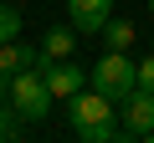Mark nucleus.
Instances as JSON below:
<instances>
[{
  "mask_svg": "<svg viewBox=\"0 0 154 143\" xmlns=\"http://www.w3.org/2000/svg\"><path fill=\"white\" fill-rule=\"evenodd\" d=\"M88 82H93L103 97L123 102V97L139 87V61H128V51H103V56L93 61V72H88Z\"/></svg>",
  "mask_w": 154,
  "mask_h": 143,
  "instance_id": "1",
  "label": "nucleus"
},
{
  "mask_svg": "<svg viewBox=\"0 0 154 143\" xmlns=\"http://www.w3.org/2000/svg\"><path fill=\"white\" fill-rule=\"evenodd\" d=\"M51 87H46V77H41V66H31V72H16L11 77V107L26 118V123H41L46 112H51Z\"/></svg>",
  "mask_w": 154,
  "mask_h": 143,
  "instance_id": "2",
  "label": "nucleus"
},
{
  "mask_svg": "<svg viewBox=\"0 0 154 143\" xmlns=\"http://www.w3.org/2000/svg\"><path fill=\"white\" fill-rule=\"evenodd\" d=\"M113 97H103L98 87L93 92H77V97H67V123H72V133H88V128H103V123H113Z\"/></svg>",
  "mask_w": 154,
  "mask_h": 143,
  "instance_id": "3",
  "label": "nucleus"
},
{
  "mask_svg": "<svg viewBox=\"0 0 154 143\" xmlns=\"http://www.w3.org/2000/svg\"><path fill=\"white\" fill-rule=\"evenodd\" d=\"M118 123H123V138H149L154 128V92L149 87H134L118 107Z\"/></svg>",
  "mask_w": 154,
  "mask_h": 143,
  "instance_id": "4",
  "label": "nucleus"
},
{
  "mask_svg": "<svg viewBox=\"0 0 154 143\" xmlns=\"http://www.w3.org/2000/svg\"><path fill=\"white\" fill-rule=\"evenodd\" d=\"M41 77H46L51 97H62V102L77 97V92L88 87V72H82V66H72V56H67V61H46V56H41Z\"/></svg>",
  "mask_w": 154,
  "mask_h": 143,
  "instance_id": "5",
  "label": "nucleus"
},
{
  "mask_svg": "<svg viewBox=\"0 0 154 143\" xmlns=\"http://www.w3.org/2000/svg\"><path fill=\"white\" fill-rule=\"evenodd\" d=\"M108 16H113V0H67V21L77 31H103Z\"/></svg>",
  "mask_w": 154,
  "mask_h": 143,
  "instance_id": "6",
  "label": "nucleus"
},
{
  "mask_svg": "<svg viewBox=\"0 0 154 143\" xmlns=\"http://www.w3.org/2000/svg\"><path fill=\"white\" fill-rule=\"evenodd\" d=\"M31 66H41V46H26L21 36L16 41H0V72H5V77L31 72Z\"/></svg>",
  "mask_w": 154,
  "mask_h": 143,
  "instance_id": "7",
  "label": "nucleus"
},
{
  "mask_svg": "<svg viewBox=\"0 0 154 143\" xmlns=\"http://www.w3.org/2000/svg\"><path fill=\"white\" fill-rule=\"evenodd\" d=\"M72 51H77V26H72V21H67V26H51V31L41 36V56H46V61H67Z\"/></svg>",
  "mask_w": 154,
  "mask_h": 143,
  "instance_id": "8",
  "label": "nucleus"
},
{
  "mask_svg": "<svg viewBox=\"0 0 154 143\" xmlns=\"http://www.w3.org/2000/svg\"><path fill=\"white\" fill-rule=\"evenodd\" d=\"M98 36H103V46H108V51H128V46H134V26H128V21H118V16H108Z\"/></svg>",
  "mask_w": 154,
  "mask_h": 143,
  "instance_id": "9",
  "label": "nucleus"
},
{
  "mask_svg": "<svg viewBox=\"0 0 154 143\" xmlns=\"http://www.w3.org/2000/svg\"><path fill=\"white\" fill-rule=\"evenodd\" d=\"M16 36H21V10L0 5V41H16Z\"/></svg>",
  "mask_w": 154,
  "mask_h": 143,
  "instance_id": "10",
  "label": "nucleus"
},
{
  "mask_svg": "<svg viewBox=\"0 0 154 143\" xmlns=\"http://www.w3.org/2000/svg\"><path fill=\"white\" fill-rule=\"evenodd\" d=\"M11 112H16V107H5V102H0V143H5V138H16V133H21V123H16Z\"/></svg>",
  "mask_w": 154,
  "mask_h": 143,
  "instance_id": "11",
  "label": "nucleus"
},
{
  "mask_svg": "<svg viewBox=\"0 0 154 143\" xmlns=\"http://www.w3.org/2000/svg\"><path fill=\"white\" fill-rule=\"evenodd\" d=\"M139 87H149V92H154V56H144V61H139Z\"/></svg>",
  "mask_w": 154,
  "mask_h": 143,
  "instance_id": "12",
  "label": "nucleus"
},
{
  "mask_svg": "<svg viewBox=\"0 0 154 143\" xmlns=\"http://www.w3.org/2000/svg\"><path fill=\"white\" fill-rule=\"evenodd\" d=\"M0 92H11V77H5V72H0Z\"/></svg>",
  "mask_w": 154,
  "mask_h": 143,
  "instance_id": "13",
  "label": "nucleus"
},
{
  "mask_svg": "<svg viewBox=\"0 0 154 143\" xmlns=\"http://www.w3.org/2000/svg\"><path fill=\"white\" fill-rule=\"evenodd\" d=\"M149 16H154V0H149Z\"/></svg>",
  "mask_w": 154,
  "mask_h": 143,
  "instance_id": "14",
  "label": "nucleus"
}]
</instances>
